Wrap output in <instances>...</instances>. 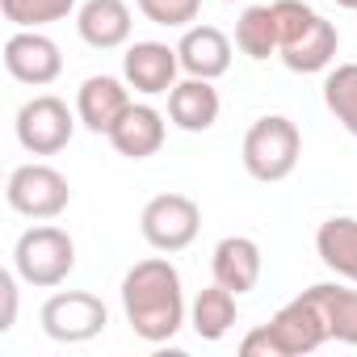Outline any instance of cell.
Returning <instances> with one entry per match:
<instances>
[{
    "instance_id": "1",
    "label": "cell",
    "mask_w": 357,
    "mask_h": 357,
    "mask_svg": "<svg viewBox=\"0 0 357 357\" xmlns=\"http://www.w3.org/2000/svg\"><path fill=\"white\" fill-rule=\"evenodd\" d=\"M122 311H126V324L139 340H147V344L172 340L185 324L181 269L168 257H147V261L130 265L122 278Z\"/></svg>"
},
{
    "instance_id": "2",
    "label": "cell",
    "mask_w": 357,
    "mask_h": 357,
    "mask_svg": "<svg viewBox=\"0 0 357 357\" xmlns=\"http://www.w3.org/2000/svg\"><path fill=\"white\" fill-rule=\"evenodd\" d=\"M278 13V55L290 72L311 76V72H328L336 51H340V30L315 13L307 0H273Z\"/></svg>"
},
{
    "instance_id": "3",
    "label": "cell",
    "mask_w": 357,
    "mask_h": 357,
    "mask_svg": "<svg viewBox=\"0 0 357 357\" xmlns=\"http://www.w3.org/2000/svg\"><path fill=\"white\" fill-rule=\"evenodd\" d=\"M298 155H303V135L286 114L257 118L244 135V147H240V160H244L248 176L252 181H265V185L286 181L298 168Z\"/></svg>"
},
{
    "instance_id": "4",
    "label": "cell",
    "mask_w": 357,
    "mask_h": 357,
    "mask_svg": "<svg viewBox=\"0 0 357 357\" xmlns=\"http://www.w3.org/2000/svg\"><path fill=\"white\" fill-rule=\"evenodd\" d=\"M13 269L26 286H38V290H55L72 278L76 269V240L55 227V223H38L30 231L17 236L13 244Z\"/></svg>"
},
{
    "instance_id": "5",
    "label": "cell",
    "mask_w": 357,
    "mask_h": 357,
    "mask_svg": "<svg viewBox=\"0 0 357 357\" xmlns=\"http://www.w3.org/2000/svg\"><path fill=\"white\" fill-rule=\"evenodd\" d=\"M5 202H9L17 215H26V219L47 223V219H59V215L72 206V185H68V176H63L59 168L30 160V164H17V168L9 172Z\"/></svg>"
},
{
    "instance_id": "6",
    "label": "cell",
    "mask_w": 357,
    "mask_h": 357,
    "mask_svg": "<svg viewBox=\"0 0 357 357\" xmlns=\"http://www.w3.org/2000/svg\"><path fill=\"white\" fill-rule=\"evenodd\" d=\"M76 122H80V118L68 109L63 97L38 93V97H30V101L17 109L13 130H17V143H22L30 155H55V151H63V147L72 143Z\"/></svg>"
},
{
    "instance_id": "7",
    "label": "cell",
    "mask_w": 357,
    "mask_h": 357,
    "mask_svg": "<svg viewBox=\"0 0 357 357\" xmlns=\"http://www.w3.org/2000/svg\"><path fill=\"white\" fill-rule=\"evenodd\" d=\"M139 231L155 252H181V248H190L198 240L202 211L185 194H155L139 215Z\"/></svg>"
},
{
    "instance_id": "8",
    "label": "cell",
    "mask_w": 357,
    "mask_h": 357,
    "mask_svg": "<svg viewBox=\"0 0 357 357\" xmlns=\"http://www.w3.org/2000/svg\"><path fill=\"white\" fill-rule=\"evenodd\" d=\"M38 319H43V332L51 340H59V344H84V340H93V336L105 332L109 307L97 294H89V290H59V294H51L43 303Z\"/></svg>"
},
{
    "instance_id": "9",
    "label": "cell",
    "mask_w": 357,
    "mask_h": 357,
    "mask_svg": "<svg viewBox=\"0 0 357 357\" xmlns=\"http://www.w3.org/2000/svg\"><path fill=\"white\" fill-rule=\"evenodd\" d=\"M265 332H269L278 357H303V353H315L324 340H332L328 336V319H324V311H319V303H315L311 290H303L298 298H290L265 324Z\"/></svg>"
},
{
    "instance_id": "10",
    "label": "cell",
    "mask_w": 357,
    "mask_h": 357,
    "mask_svg": "<svg viewBox=\"0 0 357 357\" xmlns=\"http://www.w3.org/2000/svg\"><path fill=\"white\" fill-rule=\"evenodd\" d=\"M5 72H9L17 84H30V89L55 84L59 72H63L59 43L47 38L43 30H13L9 43H5Z\"/></svg>"
},
{
    "instance_id": "11",
    "label": "cell",
    "mask_w": 357,
    "mask_h": 357,
    "mask_svg": "<svg viewBox=\"0 0 357 357\" xmlns=\"http://www.w3.org/2000/svg\"><path fill=\"white\" fill-rule=\"evenodd\" d=\"M176 76H181V55L168 43H130L126 55H122V80L143 93V97H160V93H172Z\"/></svg>"
},
{
    "instance_id": "12",
    "label": "cell",
    "mask_w": 357,
    "mask_h": 357,
    "mask_svg": "<svg viewBox=\"0 0 357 357\" xmlns=\"http://www.w3.org/2000/svg\"><path fill=\"white\" fill-rule=\"evenodd\" d=\"M130 105H135L130 101V84L118 80V76H89L80 84V93H76V118L93 135H109Z\"/></svg>"
},
{
    "instance_id": "13",
    "label": "cell",
    "mask_w": 357,
    "mask_h": 357,
    "mask_svg": "<svg viewBox=\"0 0 357 357\" xmlns=\"http://www.w3.org/2000/svg\"><path fill=\"white\" fill-rule=\"evenodd\" d=\"M135 17L126 0H84L76 9V34L93 47V51H118L130 43Z\"/></svg>"
},
{
    "instance_id": "14",
    "label": "cell",
    "mask_w": 357,
    "mask_h": 357,
    "mask_svg": "<svg viewBox=\"0 0 357 357\" xmlns=\"http://www.w3.org/2000/svg\"><path fill=\"white\" fill-rule=\"evenodd\" d=\"M176 55H181V72L185 76H202V80H219L231 68V38L219 26H185L181 43H176Z\"/></svg>"
},
{
    "instance_id": "15",
    "label": "cell",
    "mask_w": 357,
    "mask_h": 357,
    "mask_svg": "<svg viewBox=\"0 0 357 357\" xmlns=\"http://www.w3.org/2000/svg\"><path fill=\"white\" fill-rule=\"evenodd\" d=\"M168 122L185 135H202L219 122V89L215 80H202V76H185L176 80L172 93H168Z\"/></svg>"
},
{
    "instance_id": "16",
    "label": "cell",
    "mask_w": 357,
    "mask_h": 357,
    "mask_svg": "<svg viewBox=\"0 0 357 357\" xmlns=\"http://www.w3.org/2000/svg\"><path fill=\"white\" fill-rule=\"evenodd\" d=\"M261 269H265V257H261V244H257L252 236H223V240L215 244L211 273H215V282L227 286L231 294L257 290Z\"/></svg>"
},
{
    "instance_id": "17",
    "label": "cell",
    "mask_w": 357,
    "mask_h": 357,
    "mask_svg": "<svg viewBox=\"0 0 357 357\" xmlns=\"http://www.w3.org/2000/svg\"><path fill=\"white\" fill-rule=\"evenodd\" d=\"M164 135H168V122H164V114H160L155 105H130L105 139L114 143L118 155H126V160H147V155H155V151L164 147Z\"/></svg>"
},
{
    "instance_id": "18",
    "label": "cell",
    "mask_w": 357,
    "mask_h": 357,
    "mask_svg": "<svg viewBox=\"0 0 357 357\" xmlns=\"http://www.w3.org/2000/svg\"><path fill=\"white\" fill-rule=\"evenodd\" d=\"M315 252L336 278L357 286V219H349V215L324 219L315 231Z\"/></svg>"
},
{
    "instance_id": "19",
    "label": "cell",
    "mask_w": 357,
    "mask_h": 357,
    "mask_svg": "<svg viewBox=\"0 0 357 357\" xmlns=\"http://www.w3.org/2000/svg\"><path fill=\"white\" fill-rule=\"evenodd\" d=\"M236 298L240 294H231L227 286H206V290H198V298H194V307H190V328L198 332V340H223L231 328H236V319H240V307H236Z\"/></svg>"
},
{
    "instance_id": "20",
    "label": "cell",
    "mask_w": 357,
    "mask_h": 357,
    "mask_svg": "<svg viewBox=\"0 0 357 357\" xmlns=\"http://www.w3.org/2000/svg\"><path fill=\"white\" fill-rule=\"evenodd\" d=\"M328 319V336L340 340V344H357V290L340 286V282H319V286H307Z\"/></svg>"
},
{
    "instance_id": "21",
    "label": "cell",
    "mask_w": 357,
    "mask_h": 357,
    "mask_svg": "<svg viewBox=\"0 0 357 357\" xmlns=\"http://www.w3.org/2000/svg\"><path fill=\"white\" fill-rule=\"evenodd\" d=\"M236 47L248 59H257V63H265L269 55H278V13H273V5H248L240 13V22H236Z\"/></svg>"
},
{
    "instance_id": "22",
    "label": "cell",
    "mask_w": 357,
    "mask_h": 357,
    "mask_svg": "<svg viewBox=\"0 0 357 357\" xmlns=\"http://www.w3.org/2000/svg\"><path fill=\"white\" fill-rule=\"evenodd\" d=\"M324 105L357 139V63L328 68V76H324Z\"/></svg>"
},
{
    "instance_id": "23",
    "label": "cell",
    "mask_w": 357,
    "mask_h": 357,
    "mask_svg": "<svg viewBox=\"0 0 357 357\" xmlns=\"http://www.w3.org/2000/svg\"><path fill=\"white\" fill-rule=\"evenodd\" d=\"M0 13L17 30H43V26L68 22L76 13V0H0Z\"/></svg>"
},
{
    "instance_id": "24",
    "label": "cell",
    "mask_w": 357,
    "mask_h": 357,
    "mask_svg": "<svg viewBox=\"0 0 357 357\" xmlns=\"http://www.w3.org/2000/svg\"><path fill=\"white\" fill-rule=\"evenodd\" d=\"M135 5L151 26H168V30H185L202 13V0H135Z\"/></svg>"
},
{
    "instance_id": "25",
    "label": "cell",
    "mask_w": 357,
    "mask_h": 357,
    "mask_svg": "<svg viewBox=\"0 0 357 357\" xmlns=\"http://www.w3.org/2000/svg\"><path fill=\"white\" fill-rule=\"evenodd\" d=\"M17 324V269L0 273V332H13Z\"/></svg>"
},
{
    "instance_id": "26",
    "label": "cell",
    "mask_w": 357,
    "mask_h": 357,
    "mask_svg": "<svg viewBox=\"0 0 357 357\" xmlns=\"http://www.w3.org/2000/svg\"><path fill=\"white\" fill-rule=\"evenodd\" d=\"M240 353H244V357H278V353H273V340H269V332H265V324L252 328V332L240 340Z\"/></svg>"
},
{
    "instance_id": "27",
    "label": "cell",
    "mask_w": 357,
    "mask_h": 357,
    "mask_svg": "<svg viewBox=\"0 0 357 357\" xmlns=\"http://www.w3.org/2000/svg\"><path fill=\"white\" fill-rule=\"evenodd\" d=\"M340 9H349V13H357V0H336Z\"/></svg>"
},
{
    "instance_id": "28",
    "label": "cell",
    "mask_w": 357,
    "mask_h": 357,
    "mask_svg": "<svg viewBox=\"0 0 357 357\" xmlns=\"http://www.w3.org/2000/svg\"><path fill=\"white\" fill-rule=\"evenodd\" d=\"M223 5H236V0H223Z\"/></svg>"
}]
</instances>
